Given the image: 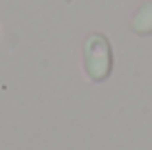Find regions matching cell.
Returning a JSON list of instances; mask_svg holds the SVG:
<instances>
[{"mask_svg":"<svg viewBox=\"0 0 152 150\" xmlns=\"http://www.w3.org/2000/svg\"><path fill=\"white\" fill-rule=\"evenodd\" d=\"M84 71L91 82L108 80L113 73V46L104 33H91L84 42Z\"/></svg>","mask_w":152,"mask_h":150,"instance_id":"6da1fadb","label":"cell"},{"mask_svg":"<svg viewBox=\"0 0 152 150\" xmlns=\"http://www.w3.org/2000/svg\"><path fill=\"white\" fill-rule=\"evenodd\" d=\"M130 31L137 35H152V0H145L130 20Z\"/></svg>","mask_w":152,"mask_h":150,"instance_id":"7a4b0ae2","label":"cell"}]
</instances>
